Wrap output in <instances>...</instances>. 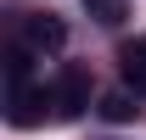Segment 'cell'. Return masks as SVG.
Returning a JSON list of instances; mask_svg holds the SVG:
<instances>
[{
  "mask_svg": "<svg viewBox=\"0 0 146 140\" xmlns=\"http://www.w3.org/2000/svg\"><path fill=\"white\" fill-rule=\"evenodd\" d=\"M84 106H90V73L84 67H62V79H56V118H73Z\"/></svg>",
  "mask_w": 146,
  "mask_h": 140,
  "instance_id": "obj_1",
  "label": "cell"
},
{
  "mask_svg": "<svg viewBox=\"0 0 146 140\" xmlns=\"http://www.w3.org/2000/svg\"><path fill=\"white\" fill-rule=\"evenodd\" d=\"M124 79L135 90H146V45H129V51H124Z\"/></svg>",
  "mask_w": 146,
  "mask_h": 140,
  "instance_id": "obj_5",
  "label": "cell"
},
{
  "mask_svg": "<svg viewBox=\"0 0 146 140\" xmlns=\"http://www.w3.org/2000/svg\"><path fill=\"white\" fill-rule=\"evenodd\" d=\"M23 39H28V51H62V45H68V28H62V17L39 11V17L23 22Z\"/></svg>",
  "mask_w": 146,
  "mask_h": 140,
  "instance_id": "obj_2",
  "label": "cell"
},
{
  "mask_svg": "<svg viewBox=\"0 0 146 140\" xmlns=\"http://www.w3.org/2000/svg\"><path fill=\"white\" fill-rule=\"evenodd\" d=\"M84 6H90L96 22H107V28H118V22H124V0H84Z\"/></svg>",
  "mask_w": 146,
  "mask_h": 140,
  "instance_id": "obj_6",
  "label": "cell"
},
{
  "mask_svg": "<svg viewBox=\"0 0 146 140\" xmlns=\"http://www.w3.org/2000/svg\"><path fill=\"white\" fill-rule=\"evenodd\" d=\"M101 118L107 123H129L135 118V101H129L124 90H112V95H101Z\"/></svg>",
  "mask_w": 146,
  "mask_h": 140,
  "instance_id": "obj_4",
  "label": "cell"
},
{
  "mask_svg": "<svg viewBox=\"0 0 146 140\" xmlns=\"http://www.w3.org/2000/svg\"><path fill=\"white\" fill-rule=\"evenodd\" d=\"M39 106H56V90H28V84L11 90V123H34Z\"/></svg>",
  "mask_w": 146,
  "mask_h": 140,
  "instance_id": "obj_3",
  "label": "cell"
}]
</instances>
